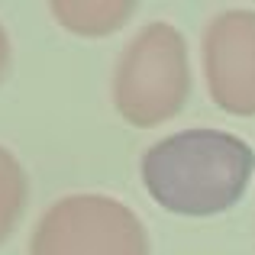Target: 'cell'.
<instances>
[{"instance_id": "1", "label": "cell", "mask_w": 255, "mask_h": 255, "mask_svg": "<svg viewBox=\"0 0 255 255\" xmlns=\"http://www.w3.org/2000/svg\"><path fill=\"white\" fill-rule=\"evenodd\" d=\"M142 184L158 207L181 217H213L243 200L255 171L246 139L223 129H184L142 155Z\"/></svg>"}, {"instance_id": "2", "label": "cell", "mask_w": 255, "mask_h": 255, "mask_svg": "<svg viewBox=\"0 0 255 255\" xmlns=\"http://www.w3.org/2000/svg\"><path fill=\"white\" fill-rule=\"evenodd\" d=\"M191 94L187 42L171 23L132 36L113 71V107L132 126H158L181 113Z\"/></svg>"}, {"instance_id": "3", "label": "cell", "mask_w": 255, "mask_h": 255, "mask_svg": "<svg viewBox=\"0 0 255 255\" xmlns=\"http://www.w3.org/2000/svg\"><path fill=\"white\" fill-rule=\"evenodd\" d=\"M29 255H149V236L117 197L68 194L39 217Z\"/></svg>"}, {"instance_id": "4", "label": "cell", "mask_w": 255, "mask_h": 255, "mask_svg": "<svg viewBox=\"0 0 255 255\" xmlns=\"http://www.w3.org/2000/svg\"><path fill=\"white\" fill-rule=\"evenodd\" d=\"M204 75L220 110L255 117V10H223L210 19Z\"/></svg>"}, {"instance_id": "5", "label": "cell", "mask_w": 255, "mask_h": 255, "mask_svg": "<svg viewBox=\"0 0 255 255\" xmlns=\"http://www.w3.org/2000/svg\"><path fill=\"white\" fill-rule=\"evenodd\" d=\"M52 16L78 36H110L132 16V0H52Z\"/></svg>"}, {"instance_id": "6", "label": "cell", "mask_w": 255, "mask_h": 255, "mask_svg": "<svg viewBox=\"0 0 255 255\" xmlns=\"http://www.w3.org/2000/svg\"><path fill=\"white\" fill-rule=\"evenodd\" d=\"M26 200H29V181H26L23 165L16 162L10 149L0 145V246L19 226L26 213Z\"/></svg>"}, {"instance_id": "7", "label": "cell", "mask_w": 255, "mask_h": 255, "mask_svg": "<svg viewBox=\"0 0 255 255\" xmlns=\"http://www.w3.org/2000/svg\"><path fill=\"white\" fill-rule=\"evenodd\" d=\"M10 71V39H6V29L0 26V81Z\"/></svg>"}]
</instances>
